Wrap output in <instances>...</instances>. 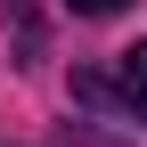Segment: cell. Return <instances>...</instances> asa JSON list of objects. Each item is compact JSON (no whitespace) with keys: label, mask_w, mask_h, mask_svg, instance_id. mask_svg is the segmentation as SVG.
Returning <instances> with one entry per match:
<instances>
[{"label":"cell","mask_w":147,"mask_h":147,"mask_svg":"<svg viewBox=\"0 0 147 147\" xmlns=\"http://www.w3.org/2000/svg\"><path fill=\"white\" fill-rule=\"evenodd\" d=\"M74 16H115V8H131V0H65Z\"/></svg>","instance_id":"2"},{"label":"cell","mask_w":147,"mask_h":147,"mask_svg":"<svg viewBox=\"0 0 147 147\" xmlns=\"http://www.w3.org/2000/svg\"><path fill=\"white\" fill-rule=\"evenodd\" d=\"M115 90H123V106L147 123V41H139V49H123V65H115Z\"/></svg>","instance_id":"1"}]
</instances>
